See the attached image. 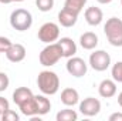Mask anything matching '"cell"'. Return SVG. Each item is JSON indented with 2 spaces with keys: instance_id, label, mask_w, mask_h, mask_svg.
Masks as SVG:
<instances>
[{
  "instance_id": "1",
  "label": "cell",
  "mask_w": 122,
  "mask_h": 121,
  "mask_svg": "<svg viewBox=\"0 0 122 121\" xmlns=\"http://www.w3.org/2000/svg\"><path fill=\"white\" fill-rule=\"evenodd\" d=\"M37 86L40 91L46 95H54L60 88V78L54 71L43 70L38 73L37 77Z\"/></svg>"
},
{
  "instance_id": "2",
  "label": "cell",
  "mask_w": 122,
  "mask_h": 121,
  "mask_svg": "<svg viewBox=\"0 0 122 121\" xmlns=\"http://www.w3.org/2000/svg\"><path fill=\"white\" fill-rule=\"evenodd\" d=\"M104 33L109 41L111 46L114 47H121L122 46V20L118 17H111L107 20L104 26Z\"/></svg>"
},
{
  "instance_id": "3",
  "label": "cell",
  "mask_w": 122,
  "mask_h": 121,
  "mask_svg": "<svg viewBox=\"0 0 122 121\" xmlns=\"http://www.w3.org/2000/svg\"><path fill=\"white\" fill-rule=\"evenodd\" d=\"M10 26L17 31H26L33 26V16L26 9H16L10 14Z\"/></svg>"
},
{
  "instance_id": "4",
  "label": "cell",
  "mask_w": 122,
  "mask_h": 121,
  "mask_svg": "<svg viewBox=\"0 0 122 121\" xmlns=\"http://www.w3.org/2000/svg\"><path fill=\"white\" fill-rule=\"evenodd\" d=\"M60 59H62V51H61V47L58 43H50V44H47L41 50V53L38 56L40 64L44 66V67H51V66L57 64Z\"/></svg>"
},
{
  "instance_id": "5",
  "label": "cell",
  "mask_w": 122,
  "mask_h": 121,
  "mask_svg": "<svg viewBox=\"0 0 122 121\" xmlns=\"http://www.w3.org/2000/svg\"><path fill=\"white\" fill-rule=\"evenodd\" d=\"M38 40L46 43V44H50V43H56L60 37V27L58 24L53 23V22H48V23H44L40 29H38Z\"/></svg>"
},
{
  "instance_id": "6",
  "label": "cell",
  "mask_w": 122,
  "mask_h": 121,
  "mask_svg": "<svg viewBox=\"0 0 122 121\" xmlns=\"http://www.w3.org/2000/svg\"><path fill=\"white\" fill-rule=\"evenodd\" d=\"M90 66L95 71H105L111 66V56L105 50H95L90 56Z\"/></svg>"
},
{
  "instance_id": "7",
  "label": "cell",
  "mask_w": 122,
  "mask_h": 121,
  "mask_svg": "<svg viewBox=\"0 0 122 121\" xmlns=\"http://www.w3.org/2000/svg\"><path fill=\"white\" fill-rule=\"evenodd\" d=\"M65 67H67V71H68L72 77H77V78L84 77V76L87 74V70H88L87 63L82 60L81 57H75V56H72V57L68 59Z\"/></svg>"
},
{
  "instance_id": "8",
  "label": "cell",
  "mask_w": 122,
  "mask_h": 121,
  "mask_svg": "<svg viewBox=\"0 0 122 121\" xmlns=\"http://www.w3.org/2000/svg\"><path fill=\"white\" fill-rule=\"evenodd\" d=\"M80 111L85 117H94L101 111V101L94 97H87L80 103Z\"/></svg>"
},
{
  "instance_id": "9",
  "label": "cell",
  "mask_w": 122,
  "mask_h": 121,
  "mask_svg": "<svg viewBox=\"0 0 122 121\" xmlns=\"http://www.w3.org/2000/svg\"><path fill=\"white\" fill-rule=\"evenodd\" d=\"M26 47L23 46V44H20V43H13L11 46H10V49L4 53L6 54V57H7V60L11 61V63H20V61H23L26 59Z\"/></svg>"
},
{
  "instance_id": "10",
  "label": "cell",
  "mask_w": 122,
  "mask_h": 121,
  "mask_svg": "<svg viewBox=\"0 0 122 121\" xmlns=\"http://www.w3.org/2000/svg\"><path fill=\"white\" fill-rule=\"evenodd\" d=\"M77 20H78V13H75V11H72L70 9L64 7V9H61V11L58 13V23L62 27L70 29V27L75 26Z\"/></svg>"
},
{
  "instance_id": "11",
  "label": "cell",
  "mask_w": 122,
  "mask_h": 121,
  "mask_svg": "<svg viewBox=\"0 0 122 121\" xmlns=\"http://www.w3.org/2000/svg\"><path fill=\"white\" fill-rule=\"evenodd\" d=\"M84 17H85V20H87V23L90 26H98V24H101V22L104 19V13H102V10L99 7L91 6V7H88L85 10Z\"/></svg>"
},
{
  "instance_id": "12",
  "label": "cell",
  "mask_w": 122,
  "mask_h": 121,
  "mask_svg": "<svg viewBox=\"0 0 122 121\" xmlns=\"http://www.w3.org/2000/svg\"><path fill=\"white\" fill-rule=\"evenodd\" d=\"M98 93L104 98L114 97L117 94V83H115V80H109V78L102 80L99 83V86H98Z\"/></svg>"
},
{
  "instance_id": "13",
  "label": "cell",
  "mask_w": 122,
  "mask_h": 121,
  "mask_svg": "<svg viewBox=\"0 0 122 121\" xmlns=\"http://www.w3.org/2000/svg\"><path fill=\"white\" fill-rule=\"evenodd\" d=\"M57 43L60 44V47H61L62 57L70 59V57L75 56V53H77V44H75V41L72 38H70V37H61Z\"/></svg>"
},
{
  "instance_id": "14",
  "label": "cell",
  "mask_w": 122,
  "mask_h": 121,
  "mask_svg": "<svg viewBox=\"0 0 122 121\" xmlns=\"http://www.w3.org/2000/svg\"><path fill=\"white\" fill-rule=\"evenodd\" d=\"M78 101H80V94H78V91L75 88L68 87V88H64L61 91V103L64 105L72 107V105L78 104Z\"/></svg>"
},
{
  "instance_id": "15",
  "label": "cell",
  "mask_w": 122,
  "mask_h": 121,
  "mask_svg": "<svg viewBox=\"0 0 122 121\" xmlns=\"http://www.w3.org/2000/svg\"><path fill=\"white\" fill-rule=\"evenodd\" d=\"M80 44L84 50H94L98 46V36L92 31H85L80 37Z\"/></svg>"
},
{
  "instance_id": "16",
  "label": "cell",
  "mask_w": 122,
  "mask_h": 121,
  "mask_svg": "<svg viewBox=\"0 0 122 121\" xmlns=\"http://www.w3.org/2000/svg\"><path fill=\"white\" fill-rule=\"evenodd\" d=\"M33 95L34 94H33V91L30 88H27V87H19V88H16V90L13 91V101H14V104L21 105L23 103H26L27 100H30Z\"/></svg>"
},
{
  "instance_id": "17",
  "label": "cell",
  "mask_w": 122,
  "mask_h": 121,
  "mask_svg": "<svg viewBox=\"0 0 122 121\" xmlns=\"http://www.w3.org/2000/svg\"><path fill=\"white\" fill-rule=\"evenodd\" d=\"M36 104H37V114L38 116H46L51 110V103L50 100L44 95H36Z\"/></svg>"
},
{
  "instance_id": "18",
  "label": "cell",
  "mask_w": 122,
  "mask_h": 121,
  "mask_svg": "<svg viewBox=\"0 0 122 121\" xmlns=\"http://www.w3.org/2000/svg\"><path fill=\"white\" fill-rule=\"evenodd\" d=\"M56 118H57V121H77L78 120V114H77V111L67 108V110L58 111Z\"/></svg>"
},
{
  "instance_id": "19",
  "label": "cell",
  "mask_w": 122,
  "mask_h": 121,
  "mask_svg": "<svg viewBox=\"0 0 122 121\" xmlns=\"http://www.w3.org/2000/svg\"><path fill=\"white\" fill-rule=\"evenodd\" d=\"M85 3H87V0H65L64 7L70 9V10H72V11H75V13L80 14L82 11V9H84Z\"/></svg>"
},
{
  "instance_id": "20",
  "label": "cell",
  "mask_w": 122,
  "mask_h": 121,
  "mask_svg": "<svg viewBox=\"0 0 122 121\" xmlns=\"http://www.w3.org/2000/svg\"><path fill=\"white\" fill-rule=\"evenodd\" d=\"M36 6L38 7L40 11L47 13L54 7V0H36Z\"/></svg>"
},
{
  "instance_id": "21",
  "label": "cell",
  "mask_w": 122,
  "mask_h": 121,
  "mask_svg": "<svg viewBox=\"0 0 122 121\" xmlns=\"http://www.w3.org/2000/svg\"><path fill=\"white\" fill-rule=\"evenodd\" d=\"M111 74H112V78L118 83H122V61H118L112 66V70H111Z\"/></svg>"
},
{
  "instance_id": "22",
  "label": "cell",
  "mask_w": 122,
  "mask_h": 121,
  "mask_svg": "<svg viewBox=\"0 0 122 121\" xmlns=\"http://www.w3.org/2000/svg\"><path fill=\"white\" fill-rule=\"evenodd\" d=\"M1 120L3 121H19L20 120V117H19V114L16 113V111H13V110H7V111H4L3 114H1Z\"/></svg>"
},
{
  "instance_id": "23",
  "label": "cell",
  "mask_w": 122,
  "mask_h": 121,
  "mask_svg": "<svg viewBox=\"0 0 122 121\" xmlns=\"http://www.w3.org/2000/svg\"><path fill=\"white\" fill-rule=\"evenodd\" d=\"M9 84H10L9 76H7L6 73L0 71V93H3V91L7 90V88H9Z\"/></svg>"
},
{
  "instance_id": "24",
  "label": "cell",
  "mask_w": 122,
  "mask_h": 121,
  "mask_svg": "<svg viewBox=\"0 0 122 121\" xmlns=\"http://www.w3.org/2000/svg\"><path fill=\"white\" fill-rule=\"evenodd\" d=\"M11 44H13V43L10 41V38H7V37H4V36H0V53H6V51L10 49Z\"/></svg>"
},
{
  "instance_id": "25",
  "label": "cell",
  "mask_w": 122,
  "mask_h": 121,
  "mask_svg": "<svg viewBox=\"0 0 122 121\" xmlns=\"http://www.w3.org/2000/svg\"><path fill=\"white\" fill-rule=\"evenodd\" d=\"M10 108V104H9V101L4 98V97H1L0 95V111H1V114L4 113V111H7Z\"/></svg>"
},
{
  "instance_id": "26",
  "label": "cell",
  "mask_w": 122,
  "mask_h": 121,
  "mask_svg": "<svg viewBox=\"0 0 122 121\" xmlns=\"http://www.w3.org/2000/svg\"><path fill=\"white\" fill-rule=\"evenodd\" d=\"M109 121H122V113H114L109 116Z\"/></svg>"
},
{
  "instance_id": "27",
  "label": "cell",
  "mask_w": 122,
  "mask_h": 121,
  "mask_svg": "<svg viewBox=\"0 0 122 121\" xmlns=\"http://www.w3.org/2000/svg\"><path fill=\"white\" fill-rule=\"evenodd\" d=\"M98 3H101V4H109L112 0H97Z\"/></svg>"
},
{
  "instance_id": "28",
  "label": "cell",
  "mask_w": 122,
  "mask_h": 121,
  "mask_svg": "<svg viewBox=\"0 0 122 121\" xmlns=\"http://www.w3.org/2000/svg\"><path fill=\"white\" fill-rule=\"evenodd\" d=\"M118 104H119V105L122 107V91L119 93V94H118Z\"/></svg>"
},
{
  "instance_id": "29",
  "label": "cell",
  "mask_w": 122,
  "mask_h": 121,
  "mask_svg": "<svg viewBox=\"0 0 122 121\" xmlns=\"http://www.w3.org/2000/svg\"><path fill=\"white\" fill-rule=\"evenodd\" d=\"M0 3H3V4H9V3H13V0H0Z\"/></svg>"
},
{
  "instance_id": "30",
  "label": "cell",
  "mask_w": 122,
  "mask_h": 121,
  "mask_svg": "<svg viewBox=\"0 0 122 121\" xmlns=\"http://www.w3.org/2000/svg\"><path fill=\"white\" fill-rule=\"evenodd\" d=\"M13 1H24V0H13Z\"/></svg>"
},
{
  "instance_id": "31",
  "label": "cell",
  "mask_w": 122,
  "mask_h": 121,
  "mask_svg": "<svg viewBox=\"0 0 122 121\" xmlns=\"http://www.w3.org/2000/svg\"><path fill=\"white\" fill-rule=\"evenodd\" d=\"M0 117H1V111H0Z\"/></svg>"
},
{
  "instance_id": "32",
  "label": "cell",
  "mask_w": 122,
  "mask_h": 121,
  "mask_svg": "<svg viewBox=\"0 0 122 121\" xmlns=\"http://www.w3.org/2000/svg\"><path fill=\"white\" fill-rule=\"evenodd\" d=\"M121 4H122V0H121Z\"/></svg>"
}]
</instances>
